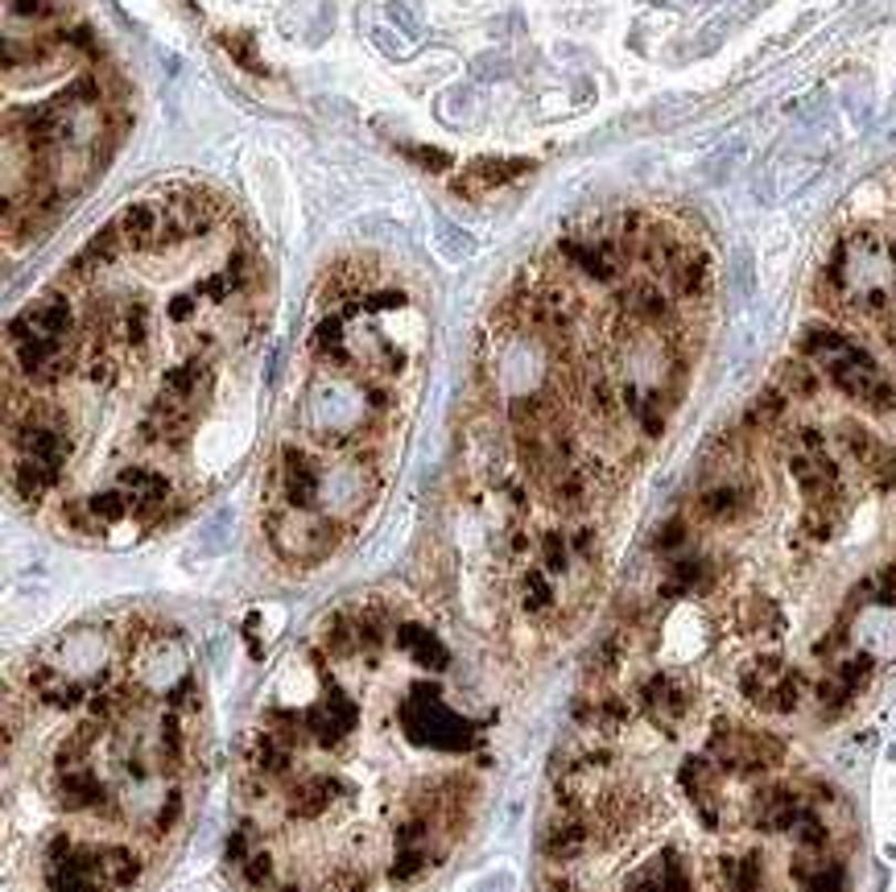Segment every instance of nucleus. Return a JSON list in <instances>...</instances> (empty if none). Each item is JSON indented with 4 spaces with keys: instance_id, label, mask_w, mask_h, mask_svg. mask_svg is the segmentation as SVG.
Listing matches in <instances>:
<instances>
[{
    "instance_id": "1",
    "label": "nucleus",
    "mask_w": 896,
    "mask_h": 892,
    "mask_svg": "<svg viewBox=\"0 0 896 892\" xmlns=\"http://www.w3.org/2000/svg\"><path fill=\"white\" fill-rule=\"evenodd\" d=\"M496 703L422 616L368 595L323 616L240 732V892H409L472 835Z\"/></svg>"
},
{
    "instance_id": "2",
    "label": "nucleus",
    "mask_w": 896,
    "mask_h": 892,
    "mask_svg": "<svg viewBox=\"0 0 896 892\" xmlns=\"http://www.w3.org/2000/svg\"><path fill=\"white\" fill-rule=\"evenodd\" d=\"M207 773L190 637L158 616L83 620L4 686V872L21 892H137Z\"/></svg>"
},
{
    "instance_id": "3",
    "label": "nucleus",
    "mask_w": 896,
    "mask_h": 892,
    "mask_svg": "<svg viewBox=\"0 0 896 892\" xmlns=\"http://www.w3.org/2000/svg\"><path fill=\"white\" fill-rule=\"evenodd\" d=\"M413 311L405 285L372 265L339 261L323 282V314L306 330L315 376L294 409L298 439H282L265 480V537L289 566H318L347 542L384 487V439L393 434L413 368Z\"/></svg>"
},
{
    "instance_id": "4",
    "label": "nucleus",
    "mask_w": 896,
    "mask_h": 892,
    "mask_svg": "<svg viewBox=\"0 0 896 892\" xmlns=\"http://www.w3.org/2000/svg\"><path fill=\"white\" fill-rule=\"evenodd\" d=\"M534 170V161H517V157H475L467 174L458 178V195H475V190H496L517 182L520 174Z\"/></svg>"
},
{
    "instance_id": "5",
    "label": "nucleus",
    "mask_w": 896,
    "mask_h": 892,
    "mask_svg": "<svg viewBox=\"0 0 896 892\" xmlns=\"http://www.w3.org/2000/svg\"><path fill=\"white\" fill-rule=\"evenodd\" d=\"M781 389L789 392V401H814L818 392H822V368L818 364H810L805 356H793V360L777 364V376H772Z\"/></svg>"
},
{
    "instance_id": "6",
    "label": "nucleus",
    "mask_w": 896,
    "mask_h": 892,
    "mask_svg": "<svg viewBox=\"0 0 896 892\" xmlns=\"http://www.w3.org/2000/svg\"><path fill=\"white\" fill-rule=\"evenodd\" d=\"M405 157L413 161V166H422V170H451V157L442 154V149H425V145H413V149H405Z\"/></svg>"
},
{
    "instance_id": "7",
    "label": "nucleus",
    "mask_w": 896,
    "mask_h": 892,
    "mask_svg": "<svg viewBox=\"0 0 896 892\" xmlns=\"http://www.w3.org/2000/svg\"><path fill=\"white\" fill-rule=\"evenodd\" d=\"M50 9H54V0H4V13L9 17H25V21H38V17H46Z\"/></svg>"
},
{
    "instance_id": "8",
    "label": "nucleus",
    "mask_w": 896,
    "mask_h": 892,
    "mask_svg": "<svg viewBox=\"0 0 896 892\" xmlns=\"http://www.w3.org/2000/svg\"><path fill=\"white\" fill-rule=\"evenodd\" d=\"M223 46L236 54L240 66H252V71H261V75H265V63L256 59V46H249V38H223Z\"/></svg>"
},
{
    "instance_id": "9",
    "label": "nucleus",
    "mask_w": 896,
    "mask_h": 892,
    "mask_svg": "<svg viewBox=\"0 0 896 892\" xmlns=\"http://www.w3.org/2000/svg\"><path fill=\"white\" fill-rule=\"evenodd\" d=\"M472 71H475V75H479V78H504V75H508V71H513V66L504 63L500 54H479V59H475V63H472Z\"/></svg>"
},
{
    "instance_id": "10",
    "label": "nucleus",
    "mask_w": 896,
    "mask_h": 892,
    "mask_svg": "<svg viewBox=\"0 0 896 892\" xmlns=\"http://www.w3.org/2000/svg\"><path fill=\"white\" fill-rule=\"evenodd\" d=\"M439 244H442V249H455V261L472 252V240H467L463 232H455V228H451V232H446V228H439Z\"/></svg>"
},
{
    "instance_id": "11",
    "label": "nucleus",
    "mask_w": 896,
    "mask_h": 892,
    "mask_svg": "<svg viewBox=\"0 0 896 892\" xmlns=\"http://www.w3.org/2000/svg\"><path fill=\"white\" fill-rule=\"evenodd\" d=\"M472 112V87H455V95L446 99V116H455V120H463Z\"/></svg>"
},
{
    "instance_id": "12",
    "label": "nucleus",
    "mask_w": 896,
    "mask_h": 892,
    "mask_svg": "<svg viewBox=\"0 0 896 892\" xmlns=\"http://www.w3.org/2000/svg\"><path fill=\"white\" fill-rule=\"evenodd\" d=\"M63 38H66V42H71V46H75V50H83V54H87V50H99V46H95L92 25H71V30H66Z\"/></svg>"
},
{
    "instance_id": "13",
    "label": "nucleus",
    "mask_w": 896,
    "mask_h": 892,
    "mask_svg": "<svg viewBox=\"0 0 896 892\" xmlns=\"http://www.w3.org/2000/svg\"><path fill=\"white\" fill-rule=\"evenodd\" d=\"M389 13H393V21H397V25H401V30L409 33V38H418V30H422V25H418V21H413V13H409L405 4H393V9H389Z\"/></svg>"
}]
</instances>
